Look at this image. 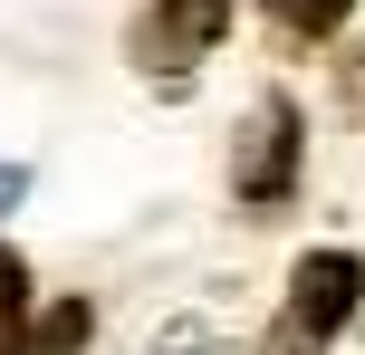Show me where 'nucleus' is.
I'll list each match as a JSON object with an SVG mask.
<instances>
[{
	"mask_svg": "<svg viewBox=\"0 0 365 355\" xmlns=\"http://www.w3.org/2000/svg\"><path fill=\"white\" fill-rule=\"evenodd\" d=\"M19 327H29V260L0 240V355L19 346Z\"/></svg>",
	"mask_w": 365,
	"mask_h": 355,
	"instance_id": "obj_5",
	"label": "nucleus"
},
{
	"mask_svg": "<svg viewBox=\"0 0 365 355\" xmlns=\"http://www.w3.org/2000/svg\"><path fill=\"white\" fill-rule=\"evenodd\" d=\"M19 183H29V173H19V164H0V211L19 202Z\"/></svg>",
	"mask_w": 365,
	"mask_h": 355,
	"instance_id": "obj_7",
	"label": "nucleus"
},
{
	"mask_svg": "<svg viewBox=\"0 0 365 355\" xmlns=\"http://www.w3.org/2000/svg\"><path fill=\"white\" fill-rule=\"evenodd\" d=\"M346 10H356V0H269V19H279L289 38H336Z\"/></svg>",
	"mask_w": 365,
	"mask_h": 355,
	"instance_id": "obj_6",
	"label": "nucleus"
},
{
	"mask_svg": "<svg viewBox=\"0 0 365 355\" xmlns=\"http://www.w3.org/2000/svg\"><path fill=\"white\" fill-rule=\"evenodd\" d=\"M221 38H231V0H145L125 29V58L145 77H192Z\"/></svg>",
	"mask_w": 365,
	"mask_h": 355,
	"instance_id": "obj_3",
	"label": "nucleus"
},
{
	"mask_svg": "<svg viewBox=\"0 0 365 355\" xmlns=\"http://www.w3.org/2000/svg\"><path fill=\"white\" fill-rule=\"evenodd\" d=\"M29 346H10V355H87V337H96V307L87 298H58L38 327H19Z\"/></svg>",
	"mask_w": 365,
	"mask_h": 355,
	"instance_id": "obj_4",
	"label": "nucleus"
},
{
	"mask_svg": "<svg viewBox=\"0 0 365 355\" xmlns=\"http://www.w3.org/2000/svg\"><path fill=\"white\" fill-rule=\"evenodd\" d=\"M365 307V260L356 250H308L289 279V317H279V355H327V337Z\"/></svg>",
	"mask_w": 365,
	"mask_h": 355,
	"instance_id": "obj_2",
	"label": "nucleus"
},
{
	"mask_svg": "<svg viewBox=\"0 0 365 355\" xmlns=\"http://www.w3.org/2000/svg\"><path fill=\"white\" fill-rule=\"evenodd\" d=\"M298 164H308V115H298L289 96H259L250 125H240V144H231V192L250 211H279L298 192Z\"/></svg>",
	"mask_w": 365,
	"mask_h": 355,
	"instance_id": "obj_1",
	"label": "nucleus"
}]
</instances>
